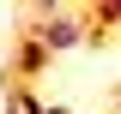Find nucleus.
<instances>
[{
  "label": "nucleus",
  "mask_w": 121,
  "mask_h": 114,
  "mask_svg": "<svg viewBox=\"0 0 121 114\" xmlns=\"http://www.w3.org/2000/svg\"><path fill=\"white\" fill-rule=\"evenodd\" d=\"M48 114H73V108H55V102H48Z\"/></svg>",
  "instance_id": "nucleus-3"
},
{
  "label": "nucleus",
  "mask_w": 121,
  "mask_h": 114,
  "mask_svg": "<svg viewBox=\"0 0 121 114\" xmlns=\"http://www.w3.org/2000/svg\"><path fill=\"white\" fill-rule=\"evenodd\" d=\"M30 36H36L48 54H60V48H79V42H85V36H91V24H85L79 12H43Z\"/></svg>",
  "instance_id": "nucleus-1"
},
{
  "label": "nucleus",
  "mask_w": 121,
  "mask_h": 114,
  "mask_svg": "<svg viewBox=\"0 0 121 114\" xmlns=\"http://www.w3.org/2000/svg\"><path fill=\"white\" fill-rule=\"evenodd\" d=\"M6 114H18V102H6Z\"/></svg>",
  "instance_id": "nucleus-4"
},
{
  "label": "nucleus",
  "mask_w": 121,
  "mask_h": 114,
  "mask_svg": "<svg viewBox=\"0 0 121 114\" xmlns=\"http://www.w3.org/2000/svg\"><path fill=\"white\" fill-rule=\"evenodd\" d=\"M43 66H48V48L36 42V36H30V42L18 48V78H36V72H43Z\"/></svg>",
  "instance_id": "nucleus-2"
}]
</instances>
